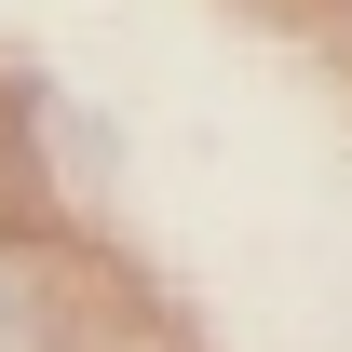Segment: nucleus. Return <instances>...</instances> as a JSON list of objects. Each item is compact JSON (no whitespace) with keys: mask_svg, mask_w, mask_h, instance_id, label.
Instances as JSON below:
<instances>
[{"mask_svg":"<svg viewBox=\"0 0 352 352\" xmlns=\"http://www.w3.org/2000/svg\"><path fill=\"white\" fill-rule=\"evenodd\" d=\"M0 352H41V298H28L14 258H0Z\"/></svg>","mask_w":352,"mask_h":352,"instance_id":"1","label":"nucleus"}]
</instances>
